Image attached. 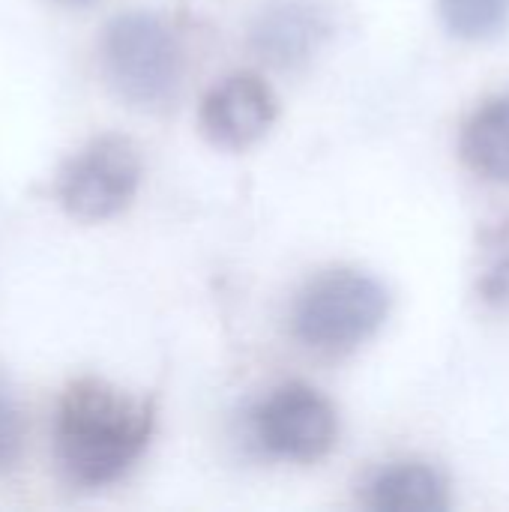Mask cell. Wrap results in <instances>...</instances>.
Returning <instances> with one entry per match:
<instances>
[{
  "label": "cell",
  "instance_id": "1",
  "mask_svg": "<svg viewBox=\"0 0 509 512\" xmlns=\"http://www.w3.org/2000/svg\"><path fill=\"white\" fill-rule=\"evenodd\" d=\"M150 432L153 405L147 399L99 378H78L57 405V462L78 486H108L138 462Z\"/></svg>",
  "mask_w": 509,
  "mask_h": 512
},
{
  "label": "cell",
  "instance_id": "2",
  "mask_svg": "<svg viewBox=\"0 0 509 512\" xmlns=\"http://www.w3.org/2000/svg\"><path fill=\"white\" fill-rule=\"evenodd\" d=\"M390 315V291L369 273L330 270L312 279L294 306L297 339L318 354H348Z\"/></svg>",
  "mask_w": 509,
  "mask_h": 512
},
{
  "label": "cell",
  "instance_id": "3",
  "mask_svg": "<svg viewBox=\"0 0 509 512\" xmlns=\"http://www.w3.org/2000/svg\"><path fill=\"white\" fill-rule=\"evenodd\" d=\"M99 60L111 90L135 108H162L174 99L183 54L168 24L150 12H126L108 21Z\"/></svg>",
  "mask_w": 509,
  "mask_h": 512
},
{
  "label": "cell",
  "instance_id": "4",
  "mask_svg": "<svg viewBox=\"0 0 509 512\" xmlns=\"http://www.w3.org/2000/svg\"><path fill=\"white\" fill-rule=\"evenodd\" d=\"M138 183V147L123 135H99L63 165L57 177V201L81 222H102L129 207Z\"/></svg>",
  "mask_w": 509,
  "mask_h": 512
},
{
  "label": "cell",
  "instance_id": "5",
  "mask_svg": "<svg viewBox=\"0 0 509 512\" xmlns=\"http://www.w3.org/2000/svg\"><path fill=\"white\" fill-rule=\"evenodd\" d=\"M252 429L264 453L285 462H318L336 447L339 417L321 390L294 381L255 408Z\"/></svg>",
  "mask_w": 509,
  "mask_h": 512
},
{
  "label": "cell",
  "instance_id": "6",
  "mask_svg": "<svg viewBox=\"0 0 509 512\" xmlns=\"http://www.w3.org/2000/svg\"><path fill=\"white\" fill-rule=\"evenodd\" d=\"M276 111L279 102L273 87L255 72H240L219 81L204 96L198 120L216 147L243 150L270 132Z\"/></svg>",
  "mask_w": 509,
  "mask_h": 512
},
{
  "label": "cell",
  "instance_id": "7",
  "mask_svg": "<svg viewBox=\"0 0 509 512\" xmlns=\"http://www.w3.org/2000/svg\"><path fill=\"white\" fill-rule=\"evenodd\" d=\"M327 33L330 18L315 0H273L252 27V45L276 66H300L315 57Z\"/></svg>",
  "mask_w": 509,
  "mask_h": 512
},
{
  "label": "cell",
  "instance_id": "8",
  "mask_svg": "<svg viewBox=\"0 0 509 512\" xmlns=\"http://www.w3.org/2000/svg\"><path fill=\"white\" fill-rule=\"evenodd\" d=\"M366 507L378 512H444L450 507V483L426 462H396L369 480Z\"/></svg>",
  "mask_w": 509,
  "mask_h": 512
},
{
  "label": "cell",
  "instance_id": "9",
  "mask_svg": "<svg viewBox=\"0 0 509 512\" xmlns=\"http://www.w3.org/2000/svg\"><path fill=\"white\" fill-rule=\"evenodd\" d=\"M459 153L477 177L509 186V90L474 108L459 135Z\"/></svg>",
  "mask_w": 509,
  "mask_h": 512
},
{
  "label": "cell",
  "instance_id": "10",
  "mask_svg": "<svg viewBox=\"0 0 509 512\" xmlns=\"http://www.w3.org/2000/svg\"><path fill=\"white\" fill-rule=\"evenodd\" d=\"M444 27L468 42L495 39L507 30L509 0H438Z\"/></svg>",
  "mask_w": 509,
  "mask_h": 512
},
{
  "label": "cell",
  "instance_id": "11",
  "mask_svg": "<svg viewBox=\"0 0 509 512\" xmlns=\"http://www.w3.org/2000/svg\"><path fill=\"white\" fill-rule=\"evenodd\" d=\"M477 294L486 306L509 312V219L489 231L480 246Z\"/></svg>",
  "mask_w": 509,
  "mask_h": 512
},
{
  "label": "cell",
  "instance_id": "12",
  "mask_svg": "<svg viewBox=\"0 0 509 512\" xmlns=\"http://www.w3.org/2000/svg\"><path fill=\"white\" fill-rule=\"evenodd\" d=\"M24 444V417L9 393L0 390V471L9 468Z\"/></svg>",
  "mask_w": 509,
  "mask_h": 512
},
{
  "label": "cell",
  "instance_id": "13",
  "mask_svg": "<svg viewBox=\"0 0 509 512\" xmlns=\"http://www.w3.org/2000/svg\"><path fill=\"white\" fill-rule=\"evenodd\" d=\"M57 3H66V6H84V3H93V0H57Z\"/></svg>",
  "mask_w": 509,
  "mask_h": 512
}]
</instances>
